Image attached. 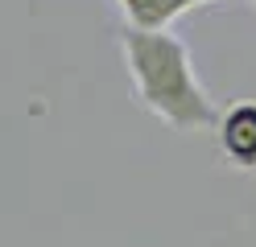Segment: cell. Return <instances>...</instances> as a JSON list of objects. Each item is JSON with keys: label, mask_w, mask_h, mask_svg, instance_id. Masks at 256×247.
<instances>
[{"label": "cell", "mask_w": 256, "mask_h": 247, "mask_svg": "<svg viewBox=\"0 0 256 247\" xmlns=\"http://www.w3.org/2000/svg\"><path fill=\"white\" fill-rule=\"evenodd\" d=\"M120 54L132 78V95L149 115H157L166 128L182 132H211L219 124L215 99L198 82L190 45L178 33H140L124 29L120 33Z\"/></svg>", "instance_id": "1"}, {"label": "cell", "mask_w": 256, "mask_h": 247, "mask_svg": "<svg viewBox=\"0 0 256 247\" xmlns=\"http://www.w3.org/2000/svg\"><path fill=\"white\" fill-rule=\"evenodd\" d=\"M219 148L236 169H256V103H232L219 115Z\"/></svg>", "instance_id": "2"}, {"label": "cell", "mask_w": 256, "mask_h": 247, "mask_svg": "<svg viewBox=\"0 0 256 247\" xmlns=\"http://www.w3.org/2000/svg\"><path fill=\"white\" fill-rule=\"evenodd\" d=\"M124 12V29L140 33H170V25L178 16L194 12L202 4H219V0H116Z\"/></svg>", "instance_id": "3"}, {"label": "cell", "mask_w": 256, "mask_h": 247, "mask_svg": "<svg viewBox=\"0 0 256 247\" xmlns=\"http://www.w3.org/2000/svg\"><path fill=\"white\" fill-rule=\"evenodd\" d=\"M252 4H256V0H252Z\"/></svg>", "instance_id": "4"}]
</instances>
